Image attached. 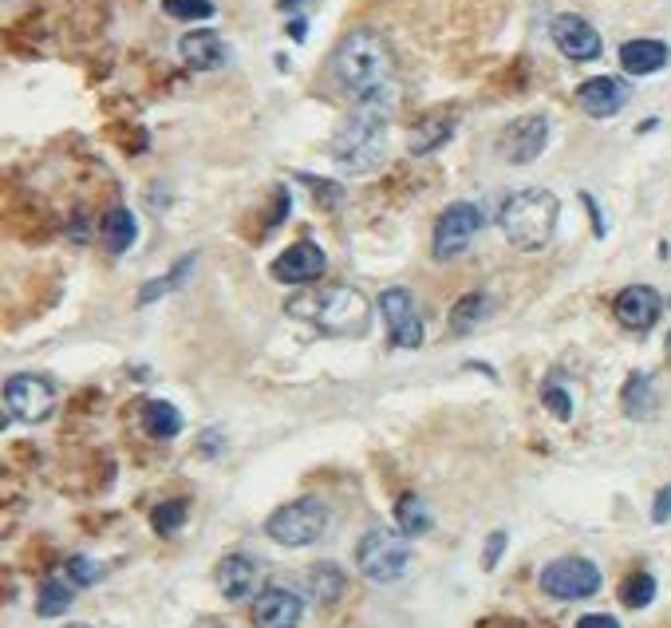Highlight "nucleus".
Here are the masks:
<instances>
[{
    "mask_svg": "<svg viewBox=\"0 0 671 628\" xmlns=\"http://www.w3.org/2000/svg\"><path fill=\"white\" fill-rule=\"evenodd\" d=\"M324 269H328L324 249H320L317 241H297V246H289L273 261V281L309 285V281H317V277H324Z\"/></svg>",
    "mask_w": 671,
    "mask_h": 628,
    "instance_id": "ddd939ff",
    "label": "nucleus"
},
{
    "mask_svg": "<svg viewBox=\"0 0 671 628\" xmlns=\"http://www.w3.org/2000/svg\"><path fill=\"white\" fill-rule=\"evenodd\" d=\"M454 127H459V119H454V116H431V119H423V123L411 131V154L439 151L442 142L454 134Z\"/></svg>",
    "mask_w": 671,
    "mask_h": 628,
    "instance_id": "412c9836",
    "label": "nucleus"
},
{
    "mask_svg": "<svg viewBox=\"0 0 671 628\" xmlns=\"http://www.w3.org/2000/svg\"><path fill=\"white\" fill-rule=\"evenodd\" d=\"M68 628H91V625H68Z\"/></svg>",
    "mask_w": 671,
    "mask_h": 628,
    "instance_id": "58836bf2",
    "label": "nucleus"
},
{
    "mask_svg": "<svg viewBox=\"0 0 671 628\" xmlns=\"http://www.w3.org/2000/svg\"><path fill=\"white\" fill-rule=\"evenodd\" d=\"M502 546H505V534H490V549H487V566H494V561H498V554H502Z\"/></svg>",
    "mask_w": 671,
    "mask_h": 628,
    "instance_id": "c9c22d12",
    "label": "nucleus"
},
{
    "mask_svg": "<svg viewBox=\"0 0 671 628\" xmlns=\"http://www.w3.org/2000/svg\"><path fill=\"white\" fill-rule=\"evenodd\" d=\"M355 566L368 581L375 585H395L399 577L411 569V541H407L403 530H368L360 538V549H355Z\"/></svg>",
    "mask_w": 671,
    "mask_h": 628,
    "instance_id": "39448f33",
    "label": "nucleus"
},
{
    "mask_svg": "<svg viewBox=\"0 0 671 628\" xmlns=\"http://www.w3.org/2000/svg\"><path fill=\"white\" fill-rule=\"evenodd\" d=\"M304 617V601L292 589H266L253 601V628H297Z\"/></svg>",
    "mask_w": 671,
    "mask_h": 628,
    "instance_id": "dca6fc26",
    "label": "nucleus"
},
{
    "mask_svg": "<svg viewBox=\"0 0 671 628\" xmlns=\"http://www.w3.org/2000/svg\"><path fill=\"white\" fill-rule=\"evenodd\" d=\"M545 147H549V119L545 116L513 119V123L502 131V139H498V154H502V159H510V162H518V167L541 159V151H545Z\"/></svg>",
    "mask_w": 671,
    "mask_h": 628,
    "instance_id": "9b49d317",
    "label": "nucleus"
},
{
    "mask_svg": "<svg viewBox=\"0 0 671 628\" xmlns=\"http://www.w3.org/2000/svg\"><path fill=\"white\" fill-rule=\"evenodd\" d=\"M289 312L309 320L324 337H363L371 325L368 297H363L360 289H344V285H340V289L309 292V297H292Z\"/></svg>",
    "mask_w": 671,
    "mask_h": 628,
    "instance_id": "20e7f679",
    "label": "nucleus"
},
{
    "mask_svg": "<svg viewBox=\"0 0 671 628\" xmlns=\"http://www.w3.org/2000/svg\"><path fill=\"white\" fill-rule=\"evenodd\" d=\"M332 76L352 91L355 99L368 96H388L395 91V56H391L388 40L368 28L348 32L332 52Z\"/></svg>",
    "mask_w": 671,
    "mask_h": 628,
    "instance_id": "f03ea898",
    "label": "nucleus"
},
{
    "mask_svg": "<svg viewBox=\"0 0 671 628\" xmlns=\"http://www.w3.org/2000/svg\"><path fill=\"white\" fill-rule=\"evenodd\" d=\"M557 218H561V202H557L553 190H541V187H530V190H518V195L505 198L502 206V233L513 249L521 253H538L553 241V230H557Z\"/></svg>",
    "mask_w": 671,
    "mask_h": 628,
    "instance_id": "7ed1b4c3",
    "label": "nucleus"
},
{
    "mask_svg": "<svg viewBox=\"0 0 671 628\" xmlns=\"http://www.w3.org/2000/svg\"><path fill=\"white\" fill-rule=\"evenodd\" d=\"M142 427L151 439H174L182 431V411L174 403H162V399H151L147 408H142Z\"/></svg>",
    "mask_w": 671,
    "mask_h": 628,
    "instance_id": "4be33fe9",
    "label": "nucleus"
},
{
    "mask_svg": "<svg viewBox=\"0 0 671 628\" xmlns=\"http://www.w3.org/2000/svg\"><path fill=\"white\" fill-rule=\"evenodd\" d=\"M162 12L174 20H210L213 4L210 0H162Z\"/></svg>",
    "mask_w": 671,
    "mask_h": 628,
    "instance_id": "2f4dec72",
    "label": "nucleus"
},
{
    "mask_svg": "<svg viewBox=\"0 0 671 628\" xmlns=\"http://www.w3.org/2000/svg\"><path fill=\"white\" fill-rule=\"evenodd\" d=\"M277 4H281V9H297V4H301V0H277Z\"/></svg>",
    "mask_w": 671,
    "mask_h": 628,
    "instance_id": "4c0bfd02",
    "label": "nucleus"
},
{
    "mask_svg": "<svg viewBox=\"0 0 671 628\" xmlns=\"http://www.w3.org/2000/svg\"><path fill=\"white\" fill-rule=\"evenodd\" d=\"M4 411L17 423H44L56 411V388L44 380V376H9L4 383Z\"/></svg>",
    "mask_w": 671,
    "mask_h": 628,
    "instance_id": "6e6552de",
    "label": "nucleus"
},
{
    "mask_svg": "<svg viewBox=\"0 0 671 628\" xmlns=\"http://www.w3.org/2000/svg\"><path fill=\"white\" fill-rule=\"evenodd\" d=\"M71 597H76V585L68 577H44L40 594H36V612L40 617H60V612H68Z\"/></svg>",
    "mask_w": 671,
    "mask_h": 628,
    "instance_id": "5701e85b",
    "label": "nucleus"
},
{
    "mask_svg": "<svg viewBox=\"0 0 671 628\" xmlns=\"http://www.w3.org/2000/svg\"><path fill=\"white\" fill-rule=\"evenodd\" d=\"M99 238H103L107 253L119 257L134 246V238H139V221H134V213L127 210V206H116V210H107L103 226H99Z\"/></svg>",
    "mask_w": 671,
    "mask_h": 628,
    "instance_id": "aec40b11",
    "label": "nucleus"
},
{
    "mask_svg": "<svg viewBox=\"0 0 671 628\" xmlns=\"http://www.w3.org/2000/svg\"><path fill=\"white\" fill-rule=\"evenodd\" d=\"M218 589L226 594V601H249L257 594V566L246 554H230L218 566Z\"/></svg>",
    "mask_w": 671,
    "mask_h": 628,
    "instance_id": "a211bd4d",
    "label": "nucleus"
},
{
    "mask_svg": "<svg viewBox=\"0 0 671 628\" xmlns=\"http://www.w3.org/2000/svg\"><path fill=\"white\" fill-rule=\"evenodd\" d=\"M671 52L663 40H652V36H644V40H628L624 48H620V68L628 71V76H652V71L668 68Z\"/></svg>",
    "mask_w": 671,
    "mask_h": 628,
    "instance_id": "6ab92c4d",
    "label": "nucleus"
},
{
    "mask_svg": "<svg viewBox=\"0 0 671 628\" xmlns=\"http://www.w3.org/2000/svg\"><path fill=\"white\" fill-rule=\"evenodd\" d=\"M63 577H68L76 589H88V585H96L99 577H103V569L91 558H83V554H76V558H68V566H63Z\"/></svg>",
    "mask_w": 671,
    "mask_h": 628,
    "instance_id": "7c9ffc66",
    "label": "nucleus"
},
{
    "mask_svg": "<svg viewBox=\"0 0 671 628\" xmlns=\"http://www.w3.org/2000/svg\"><path fill=\"white\" fill-rule=\"evenodd\" d=\"M601 589V569L589 558H557L541 569V594L557 601H584Z\"/></svg>",
    "mask_w": 671,
    "mask_h": 628,
    "instance_id": "0eeeda50",
    "label": "nucleus"
},
{
    "mask_svg": "<svg viewBox=\"0 0 671 628\" xmlns=\"http://www.w3.org/2000/svg\"><path fill=\"white\" fill-rule=\"evenodd\" d=\"M186 510H190V502H186V498H170V502L154 506L151 526H154V530H159V534H174V530H182Z\"/></svg>",
    "mask_w": 671,
    "mask_h": 628,
    "instance_id": "c756f323",
    "label": "nucleus"
},
{
    "mask_svg": "<svg viewBox=\"0 0 671 628\" xmlns=\"http://www.w3.org/2000/svg\"><path fill=\"white\" fill-rule=\"evenodd\" d=\"M478 230H482V210H478L474 202L447 206V210L439 213V221H434L431 253L439 257V261H454V257L478 238Z\"/></svg>",
    "mask_w": 671,
    "mask_h": 628,
    "instance_id": "1a4fd4ad",
    "label": "nucleus"
},
{
    "mask_svg": "<svg viewBox=\"0 0 671 628\" xmlns=\"http://www.w3.org/2000/svg\"><path fill=\"white\" fill-rule=\"evenodd\" d=\"M553 44L561 56H569L573 63H589L601 56V32L589 24L584 17H577V12H561V17L553 20Z\"/></svg>",
    "mask_w": 671,
    "mask_h": 628,
    "instance_id": "f8f14e48",
    "label": "nucleus"
},
{
    "mask_svg": "<svg viewBox=\"0 0 671 628\" xmlns=\"http://www.w3.org/2000/svg\"><path fill=\"white\" fill-rule=\"evenodd\" d=\"M620 601L628 609H648L655 601V577L652 574H632L624 585H620Z\"/></svg>",
    "mask_w": 671,
    "mask_h": 628,
    "instance_id": "c85d7f7f",
    "label": "nucleus"
},
{
    "mask_svg": "<svg viewBox=\"0 0 671 628\" xmlns=\"http://www.w3.org/2000/svg\"><path fill=\"white\" fill-rule=\"evenodd\" d=\"M541 403L553 411L557 419H569L573 416V399H569L565 388H541Z\"/></svg>",
    "mask_w": 671,
    "mask_h": 628,
    "instance_id": "473e14b6",
    "label": "nucleus"
},
{
    "mask_svg": "<svg viewBox=\"0 0 671 628\" xmlns=\"http://www.w3.org/2000/svg\"><path fill=\"white\" fill-rule=\"evenodd\" d=\"M577 628H620L617 617H604V612H589V617L577 620Z\"/></svg>",
    "mask_w": 671,
    "mask_h": 628,
    "instance_id": "f704fd0d",
    "label": "nucleus"
},
{
    "mask_svg": "<svg viewBox=\"0 0 671 628\" xmlns=\"http://www.w3.org/2000/svg\"><path fill=\"white\" fill-rule=\"evenodd\" d=\"M671 518V487H663L660 495H655V506H652V522H668Z\"/></svg>",
    "mask_w": 671,
    "mask_h": 628,
    "instance_id": "72a5a7b5",
    "label": "nucleus"
},
{
    "mask_svg": "<svg viewBox=\"0 0 671 628\" xmlns=\"http://www.w3.org/2000/svg\"><path fill=\"white\" fill-rule=\"evenodd\" d=\"M395 518H399V530H403L407 538H423V534L431 530V510H427V502L419 495L399 498Z\"/></svg>",
    "mask_w": 671,
    "mask_h": 628,
    "instance_id": "393cba45",
    "label": "nucleus"
},
{
    "mask_svg": "<svg viewBox=\"0 0 671 628\" xmlns=\"http://www.w3.org/2000/svg\"><path fill=\"white\" fill-rule=\"evenodd\" d=\"M617 320L632 332H648V328L660 320L663 312V297L652 289V285H628V289L617 292V305H612Z\"/></svg>",
    "mask_w": 671,
    "mask_h": 628,
    "instance_id": "4468645a",
    "label": "nucleus"
},
{
    "mask_svg": "<svg viewBox=\"0 0 671 628\" xmlns=\"http://www.w3.org/2000/svg\"><path fill=\"white\" fill-rule=\"evenodd\" d=\"M328 522H332V514L320 498H297V502L281 506L277 514H269L266 522V534L277 541V546H312L328 534Z\"/></svg>",
    "mask_w": 671,
    "mask_h": 628,
    "instance_id": "423d86ee",
    "label": "nucleus"
},
{
    "mask_svg": "<svg viewBox=\"0 0 671 628\" xmlns=\"http://www.w3.org/2000/svg\"><path fill=\"white\" fill-rule=\"evenodd\" d=\"M202 455H210V459L218 455V431H206L202 435Z\"/></svg>",
    "mask_w": 671,
    "mask_h": 628,
    "instance_id": "e433bc0d",
    "label": "nucleus"
},
{
    "mask_svg": "<svg viewBox=\"0 0 671 628\" xmlns=\"http://www.w3.org/2000/svg\"><path fill=\"white\" fill-rule=\"evenodd\" d=\"M487 312H490V297H487V292H467V297H462V301L451 309V328L459 332V337H467L470 328H474L478 320L487 317Z\"/></svg>",
    "mask_w": 671,
    "mask_h": 628,
    "instance_id": "bb28decb",
    "label": "nucleus"
},
{
    "mask_svg": "<svg viewBox=\"0 0 671 628\" xmlns=\"http://www.w3.org/2000/svg\"><path fill=\"white\" fill-rule=\"evenodd\" d=\"M178 52H182V60L194 71H213L226 63V44H221V36L210 32V28L186 32L182 40H178Z\"/></svg>",
    "mask_w": 671,
    "mask_h": 628,
    "instance_id": "f3484780",
    "label": "nucleus"
},
{
    "mask_svg": "<svg viewBox=\"0 0 671 628\" xmlns=\"http://www.w3.org/2000/svg\"><path fill=\"white\" fill-rule=\"evenodd\" d=\"M194 261H198L194 253H186L182 261H178V266H174V273H167V277H159V281H147V285H142L139 305H151V301H159V297H167V292L174 289V285L182 281V277L190 273V269H194Z\"/></svg>",
    "mask_w": 671,
    "mask_h": 628,
    "instance_id": "cd10ccee",
    "label": "nucleus"
},
{
    "mask_svg": "<svg viewBox=\"0 0 671 628\" xmlns=\"http://www.w3.org/2000/svg\"><path fill=\"white\" fill-rule=\"evenodd\" d=\"M628 103V83L617 76H592L577 88V107L592 119H612Z\"/></svg>",
    "mask_w": 671,
    "mask_h": 628,
    "instance_id": "2eb2a0df",
    "label": "nucleus"
},
{
    "mask_svg": "<svg viewBox=\"0 0 671 628\" xmlns=\"http://www.w3.org/2000/svg\"><path fill=\"white\" fill-rule=\"evenodd\" d=\"M391 107H395V91L388 96H368L355 103V111L344 119V127L332 139V159L336 167L352 170V175H368L383 162L388 151V123Z\"/></svg>",
    "mask_w": 671,
    "mask_h": 628,
    "instance_id": "f257e3e1",
    "label": "nucleus"
},
{
    "mask_svg": "<svg viewBox=\"0 0 671 628\" xmlns=\"http://www.w3.org/2000/svg\"><path fill=\"white\" fill-rule=\"evenodd\" d=\"M380 309L383 320H388V332H391V345L395 348H419L423 345V317H419V305L415 297L407 289H383L380 297Z\"/></svg>",
    "mask_w": 671,
    "mask_h": 628,
    "instance_id": "9d476101",
    "label": "nucleus"
},
{
    "mask_svg": "<svg viewBox=\"0 0 671 628\" xmlns=\"http://www.w3.org/2000/svg\"><path fill=\"white\" fill-rule=\"evenodd\" d=\"M620 403H624V411L632 419H648L655 411V391H652V376L644 372H632L624 383V396H620Z\"/></svg>",
    "mask_w": 671,
    "mask_h": 628,
    "instance_id": "b1692460",
    "label": "nucleus"
},
{
    "mask_svg": "<svg viewBox=\"0 0 671 628\" xmlns=\"http://www.w3.org/2000/svg\"><path fill=\"white\" fill-rule=\"evenodd\" d=\"M309 594L317 597L320 605H332L336 597L344 594V574H340V566H332V561H320V566H312Z\"/></svg>",
    "mask_w": 671,
    "mask_h": 628,
    "instance_id": "a878e982",
    "label": "nucleus"
}]
</instances>
